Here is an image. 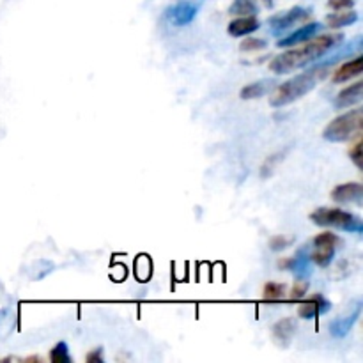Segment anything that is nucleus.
I'll use <instances>...</instances> for the list:
<instances>
[{"label":"nucleus","mask_w":363,"mask_h":363,"mask_svg":"<svg viewBox=\"0 0 363 363\" xmlns=\"http://www.w3.org/2000/svg\"><path fill=\"white\" fill-rule=\"evenodd\" d=\"M340 238L335 236L333 233H321L314 238V247H340Z\"/></svg>","instance_id":"nucleus-23"},{"label":"nucleus","mask_w":363,"mask_h":363,"mask_svg":"<svg viewBox=\"0 0 363 363\" xmlns=\"http://www.w3.org/2000/svg\"><path fill=\"white\" fill-rule=\"evenodd\" d=\"M279 268L280 269H291V268H293V257L284 259V261H280L279 262Z\"/></svg>","instance_id":"nucleus-30"},{"label":"nucleus","mask_w":363,"mask_h":363,"mask_svg":"<svg viewBox=\"0 0 363 363\" xmlns=\"http://www.w3.org/2000/svg\"><path fill=\"white\" fill-rule=\"evenodd\" d=\"M362 307H363V301L358 298V300H354L353 303L347 307L346 314L337 318L335 321H332V325H330V333H332V337L344 339V337L353 330V326L357 325L358 319H360Z\"/></svg>","instance_id":"nucleus-5"},{"label":"nucleus","mask_w":363,"mask_h":363,"mask_svg":"<svg viewBox=\"0 0 363 363\" xmlns=\"http://www.w3.org/2000/svg\"><path fill=\"white\" fill-rule=\"evenodd\" d=\"M294 243V236H286V234H280V236H273L269 240V250L272 252H282L286 248H289Z\"/></svg>","instance_id":"nucleus-24"},{"label":"nucleus","mask_w":363,"mask_h":363,"mask_svg":"<svg viewBox=\"0 0 363 363\" xmlns=\"http://www.w3.org/2000/svg\"><path fill=\"white\" fill-rule=\"evenodd\" d=\"M266 48V41L261 38H245L243 43L240 45L241 52H259V50Z\"/></svg>","instance_id":"nucleus-25"},{"label":"nucleus","mask_w":363,"mask_h":363,"mask_svg":"<svg viewBox=\"0 0 363 363\" xmlns=\"http://www.w3.org/2000/svg\"><path fill=\"white\" fill-rule=\"evenodd\" d=\"M27 362H41V358H39V357H30V358H27Z\"/></svg>","instance_id":"nucleus-31"},{"label":"nucleus","mask_w":363,"mask_h":363,"mask_svg":"<svg viewBox=\"0 0 363 363\" xmlns=\"http://www.w3.org/2000/svg\"><path fill=\"white\" fill-rule=\"evenodd\" d=\"M50 360L53 363H69L71 362V354H69V346L67 342L60 340L53 346V350L50 351Z\"/></svg>","instance_id":"nucleus-21"},{"label":"nucleus","mask_w":363,"mask_h":363,"mask_svg":"<svg viewBox=\"0 0 363 363\" xmlns=\"http://www.w3.org/2000/svg\"><path fill=\"white\" fill-rule=\"evenodd\" d=\"M363 112L362 108H353L342 116L335 117L323 131V138L328 142H347L362 137Z\"/></svg>","instance_id":"nucleus-3"},{"label":"nucleus","mask_w":363,"mask_h":363,"mask_svg":"<svg viewBox=\"0 0 363 363\" xmlns=\"http://www.w3.org/2000/svg\"><path fill=\"white\" fill-rule=\"evenodd\" d=\"M286 296V286L279 282H268L262 289V300L264 301H280Z\"/></svg>","instance_id":"nucleus-20"},{"label":"nucleus","mask_w":363,"mask_h":363,"mask_svg":"<svg viewBox=\"0 0 363 363\" xmlns=\"http://www.w3.org/2000/svg\"><path fill=\"white\" fill-rule=\"evenodd\" d=\"M199 13V2L194 0H179L167 9V18L176 27H186L195 20Z\"/></svg>","instance_id":"nucleus-7"},{"label":"nucleus","mask_w":363,"mask_h":363,"mask_svg":"<svg viewBox=\"0 0 363 363\" xmlns=\"http://www.w3.org/2000/svg\"><path fill=\"white\" fill-rule=\"evenodd\" d=\"M311 220L319 227H333L344 233H363V220L360 216L339 208H318L312 211Z\"/></svg>","instance_id":"nucleus-4"},{"label":"nucleus","mask_w":363,"mask_h":363,"mask_svg":"<svg viewBox=\"0 0 363 363\" xmlns=\"http://www.w3.org/2000/svg\"><path fill=\"white\" fill-rule=\"evenodd\" d=\"M319 30H321V23H318V21H311V23L303 25V27H300L298 30H294L293 34H289L287 38L280 39L279 46L280 48H291V46L301 45V43L314 38Z\"/></svg>","instance_id":"nucleus-12"},{"label":"nucleus","mask_w":363,"mask_h":363,"mask_svg":"<svg viewBox=\"0 0 363 363\" xmlns=\"http://www.w3.org/2000/svg\"><path fill=\"white\" fill-rule=\"evenodd\" d=\"M261 27V21L254 16V14H248V16H236L229 25H227V32H229L230 38H243V35H250L252 32L259 30Z\"/></svg>","instance_id":"nucleus-11"},{"label":"nucleus","mask_w":363,"mask_h":363,"mask_svg":"<svg viewBox=\"0 0 363 363\" xmlns=\"http://www.w3.org/2000/svg\"><path fill=\"white\" fill-rule=\"evenodd\" d=\"M296 330H298L296 319H293V318L280 319V321L275 323V325H273V328H272L273 342H275L277 346L287 350V347L291 346V342H293Z\"/></svg>","instance_id":"nucleus-8"},{"label":"nucleus","mask_w":363,"mask_h":363,"mask_svg":"<svg viewBox=\"0 0 363 363\" xmlns=\"http://www.w3.org/2000/svg\"><path fill=\"white\" fill-rule=\"evenodd\" d=\"M363 71V57H357V59L350 60V62H344L342 66H339V69L333 73V82L335 84H342V82H350L353 78L360 77Z\"/></svg>","instance_id":"nucleus-14"},{"label":"nucleus","mask_w":363,"mask_h":363,"mask_svg":"<svg viewBox=\"0 0 363 363\" xmlns=\"http://www.w3.org/2000/svg\"><path fill=\"white\" fill-rule=\"evenodd\" d=\"M328 64H323V66H314L311 69L303 71L301 74L294 77L293 80L284 82V84H280L279 87H275L272 91V94H269V105L275 106V108H280V106H286L298 101L305 94L314 91L328 77Z\"/></svg>","instance_id":"nucleus-2"},{"label":"nucleus","mask_w":363,"mask_h":363,"mask_svg":"<svg viewBox=\"0 0 363 363\" xmlns=\"http://www.w3.org/2000/svg\"><path fill=\"white\" fill-rule=\"evenodd\" d=\"M346 35L342 32H335V34H323L318 38H311L308 41H305L303 45L294 48L291 46L287 52L279 53L277 57H273L272 62H269V69L275 74H287L294 69H300V67L308 66V64L315 62L318 59H321L325 53H328L330 50L339 46L344 41Z\"/></svg>","instance_id":"nucleus-1"},{"label":"nucleus","mask_w":363,"mask_h":363,"mask_svg":"<svg viewBox=\"0 0 363 363\" xmlns=\"http://www.w3.org/2000/svg\"><path fill=\"white\" fill-rule=\"evenodd\" d=\"M362 155H363V144H362V137H360V138H357V144L350 149V158L353 160V163L358 167V169H362L363 167Z\"/></svg>","instance_id":"nucleus-26"},{"label":"nucleus","mask_w":363,"mask_h":363,"mask_svg":"<svg viewBox=\"0 0 363 363\" xmlns=\"http://www.w3.org/2000/svg\"><path fill=\"white\" fill-rule=\"evenodd\" d=\"M287 151H289V149H282V151L273 152L272 156H268V158L264 160V163H262V167H261V176L264 177V179L275 172L277 167H279L280 163L284 162V158L287 156Z\"/></svg>","instance_id":"nucleus-18"},{"label":"nucleus","mask_w":363,"mask_h":363,"mask_svg":"<svg viewBox=\"0 0 363 363\" xmlns=\"http://www.w3.org/2000/svg\"><path fill=\"white\" fill-rule=\"evenodd\" d=\"M363 99V82L358 80L354 84L347 85L346 89L339 92L335 99L337 108H350V106L358 105Z\"/></svg>","instance_id":"nucleus-13"},{"label":"nucleus","mask_w":363,"mask_h":363,"mask_svg":"<svg viewBox=\"0 0 363 363\" xmlns=\"http://www.w3.org/2000/svg\"><path fill=\"white\" fill-rule=\"evenodd\" d=\"M337 248L333 247H315L314 252L311 254V261L314 264L321 266V268H326V266L332 264L333 257H335Z\"/></svg>","instance_id":"nucleus-17"},{"label":"nucleus","mask_w":363,"mask_h":363,"mask_svg":"<svg viewBox=\"0 0 363 363\" xmlns=\"http://www.w3.org/2000/svg\"><path fill=\"white\" fill-rule=\"evenodd\" d=\"M151 272H152L151 261H149L145 255L138 257L137 262H135V273H137V279L140 280V282H147L149 277H151Z\"/></svg>","instance_id":"nucleus-22"},{"label":"nucleus","mask_w":363,"mask_h":363,"mask_svg":"<svg viewBox=\"0 0 363 363\" xmlns=\"http://www.w3.org/2000/svg\"><path fill=\"white\" fill-rule=\"evenodd\" d=\"M307 291H308V284L307 282H298L296 286L291 289L289 293V300L291 301H300L307 296Z\"/></svg>","instance_id":"nucleus-27"},{"label":"nucleus","mask_w":363,"mask_h":363,"mask_svg":"<svg viewBox=\"0 0 363 363\" xmlns=\"http://www.w3.org/2000/svg\"><path fill=\"white\" fill-rule=\"evenodd\" d=\"M229 13L233 16H248V14L257 13V2L255 0H234L229 7Z\"/></svg>","instance_id":"nucleus-19"},{"label":"nucleus","mask_w":363,"mask_h":363,"mask_svg":"<svg viewBox=\"0 0 363 363\" xmlns=\"http://www.w3.org/2000/svg\"><path fill=\"white\" fill-rule=\"evenodd\" d=\"M273 85H275V82L273 80H257V82H254V84L245 85V87L240 91V98L241 99L262 98V96L268 94V92L272 91Z\"/></svg>","instance_id":"nucleus-16"},{"label":"nucleus","mask_w":363,"mask_h":363,"mask_svg":"<svg viewBox=\"0 0 363 363\" xmlns=\"http://www.w3.org/2000/svg\"><path fill=\"white\" fill-rule=\"evenodd\" d=\"M330 308H332V303H330L323 294H312L307 301L300 303V307H298V315H300L301 319H307L308 321V319H315L319 318V315L326 314Z\"/></svg>","instance_id":"nucleus-9"},{"label":"nucleus","mask_w":363,"mask_h":363,"mask_svg":"<svg viewBox=\"0 0 363 363\" xmlns=\"http://www.w3.org/2000/svg\"><path fill=\"white\" fill-rule=\"evenodd\" d=\"M332 199L337 204H360L363 201V184L344 183L332 190Z\"/></svg>","instance_id":"nucleus-10"},{"label":"nucleus","mask_w":363,"mask_h":363,"mask_svg":"<svg viewBox=\"0 0 363 363\" xmlns=\"http://www.w3.org/2000/svg\"><path fill=\"white\" fill-rule=\"evenodd\" d=\"M87 363H103V347H96L85 357Z\"/></svg>","instance_id":"nucleus-29"},{"label":"nucleus","mask_w":363,"mask_h":363,"mask_svg":"<svg viewBox=\"0 0 363 363\" xmlns=\"http://www.w3.org/2000/svg\"><path fill=\"white\" fill-rule=\"evenodd\" d=\"M311 16V11L305 9V7H291V9H287L286 13H280V14H275V16L269 18V27H272L273 34H280V32L287 30V28H291L293 25L300 23V21L307 20V18Z\"/></svg>","instance_id":"nucleus-6"},{"label":"nucleus","mask_w":363,"mask_h":363,"mask_svg":"<svg viewBox=\"0 0 363 363\" xmlns=\"http://www.w3.org/2000/svg\"><path fill=\"white\" fill-rule=\"evenodd\" d=\"M328 7L333 11H344L353 9L354 0H328Z\"/></svg>","instance_id":"nucleus-28"},{"label":"nucleus","mask_w":363,"mask_h":363,"mask_svg":"<svg viewBox=\"0 0 363 363\" xmlns=\"http://www.w3.org/2000/svg\"><path fill=\"white\" fill-rule=\"evenodd\" d=\"M358 21V13L354 9H344V11H335L333 14L326 16V25L330 28H344L354 25Z\"/></svg>","instance_id":"nucleus-15"}]
</instances>
